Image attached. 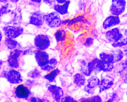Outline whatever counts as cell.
I'll return each instance as SVG.
<instances>
[{
    "label": "cell",
    "instance_id": "obj_42",
    "mask_svg": "<svg viewBox=\"0 0 127 102\" xmlns=\"http://www.w3.org/2000/svg\"><path fill=\"white\" fill-rule=\"evenodd\" d=\"M31 101L32 102H37V99L33 97L31 98Z\"/></svg>",
    "mask_w": 127,
    "mask_h": 102
},
{
    "label": "cell",
    "instance_id": "obj_28",
    "mask_svg": "<svg viewBox=\"0 0 127 102\" xmlns=\"http://www.w3.org/2000/svg\"><path fill=\"white\" fill-rule=\"evenodd\" d=\"M114 68V64L106 63L102 61V71L104 72H110L113 70Z\"/></svg>",
    "mask_w": 127,
    "mask_h": 102
},
{
    "label": "cell",
    "instance_id": "obj_15",
    "mask_svg": "<svg viewBox=\"0 0 127 102\" xmlns=\"http://www.w3.org/2000/svg\"><path fill=\"white\" fill-rule=\"evenodd\" d=\"M70 3V1L67 0L66 2L63 4H56L53 6V9L55 11L61 15H64L68 13V9Z\"/></svg>",
    "mask_w": 127,
    "mask_h": 102
},
{
    "label": "cell",
    "instance_id": "obj_16",
    "mask_svg": "<svg viewBox=\"0 0 127 102\" xmlns=\"http://www.w3.org/2000/svg\"><path fill=\"white\" fill-rule=\"evenodd\" d=\"M101 62V60L97 58H95L88 62L92 73L96 74L102 71Z\"/></svg>",
    "mask_w": 127,
    "mask_h": 102
},
{
    "label": "cell",
    "instance_id": "obj_41",
    "mask_svg": "<svg viewBox=\"0 0 127 102\" xmlns=\"http://www.w3.org/2000/svg\"><path fill=\"white\" fill-rule=\"evenodd\" d=\"M70 20L67 19V20H65L63 21H62V24H68V22H69V21Z\"/></svg>",
    "mask_w": 127,
    "mask_h": 102
},
{
    "label": "cell",
    "instance_id": "obj_13",
    "mask_svg": "<svg viewBox=\"0 0 127 102\" xmlns=\"http://www.w3.org/2000/svg\"><path fill=\"white\" fill-rule=\"evenodd\" d=\"M120 22V19L119 16L112 15L108 16L104 20L102 24V27L104 29H107L118 25Z\"/></svg>",
    "mask_w": 127,
    "mask_h": 102
},
{
    "label": "cell",
    "instance_id": "obj_20",
    "mask_svg": "<svg viewBox=\"0 0 127 102\" xmlns=\"http://www.w3.org/2000/svg\"><path fill=\"white\" fill-rule=\"evenodd\" d=\"M99 58L104 62L114 64V57L112 53H110L102 52L99 55Z\"/></svg>",
    "mask_w": 127,
    "mask_h": 102
},
{
    "label": "cell",
    "instance_id": "obj_31",
    "mask_svg": "<svg viewBox=\"0 0 127 102\" xmlns=\"http://www.w3.org/2000/svg\"><path fill=\"white\" fill-rule=\"evenodd\" d=\"M84 20V17L82 15H79L75 18L69 20L68 22V25H71L76 23L79 22H82Z\"/></svg>",
    "mask_w": 127,
    "mask_h": 102
},
{
    "label": "cell",
    "instance_id": "obj_11",
    "mask_svg": "<svg viewBox=\"0 0 127 102\" xmlns=\"http://www.w3.org/2000/svg\"><path fill=\"white\" fill-rule=\"evenodd\" d=\"M48 89L55 101L57 102L61 101L64 97V92L61 87L55 85H51L48 87Z\"/></svg>",
    "mask_w": 127,
    "mask_h": 102
},
{
    "label": "cell",
    "instance_id": "obj_43",
    "mask_svg": "<svg viewBox=\"0 0 127 102\" xmlns=\"http://www.w3.org/2000/svg\"><path fill=\"white\" fill-rule=\"evenodd\" d=\"M20 0H10L11 2L14 3H17Z\"/></svg>",
    "mask_w": 127,
    "mask_h": 102
},
{
    "label": "cell",
    "instance_id": "obj_44",
    "mask_svg": "<svg viewBox=\"0 0 127 102\" xmlns=\"http://www.w3.org/2000/svg\"><path fill=\"white\" fill-rule=\"evenodd\" d=\"M8 0H0V2L2 3H6L7 2Z\"/></svg>",
    "mask_w": 127,
    "mask_h": 102
},
{
    "label": "cell",
    "instance_id": "obj_18",
    "mask_svg": "<svg viewBox=\"0 0 127 102\" xmlns=\"http://www.w3.org/2000/svg\"><path fill=\"white\" fill-rule=\"evenodd\" d=\"M73 82L78 87H81L84 86L86 82L85 75L79 73L76 74L73 77Z\"/></svg>",
    "mask_w": 127,
    "mask_h": 102
},
{
    "label": "cell",
    "instance_id": "obj_3",
    "mask_svg": "<svg viewBox=\"0 0 127 102\" xmlns=\"http://www.w3.org/2000/svg\"><path fill=\"white\" fill-rule=\"evenodd\" d=\"M126 6V0H112L110 12L113 15L119 16L124 12Z\"/></svg>",
    "mask_w": 127,
    "mask_h": 102
},
{
    "label": "cell",
    "instance_id": "obj_30",
    "mask_svg": "<svg viewBox=\"0 0 127 102\" xmlns=\"http://www.w3.org/2000/svg\"><path fill=\"white\" fill-rule=\"evenodd\" d=\"M0 11L1 16L10 13L12 12L11 5L9 3H6L5 5L1 6Z\"/></svg>",
    "mask_w": 127,
    "mask_h": 102
},
{
    "label": "cell",
    "instance_id": "obj_35",
    "mask_svg": "<svg viewBox=\"0 0 127 102\" xmlns=\"http://www.w3.org/2000/svg\"><path fill=\"white\" fill-rule=\"evenodd\" d=\"M62 102H77V101L74 100L70 96H66L63 97L61 100Z\"/></svg>",
    "mask_w": 127,
    "mask_h": 102
},
{
    "label": "cell",
    "instance_id": "obj_5",
    "mask_svg": "<svg viewBox=\"0 0 127 102\" xmlns=\"http://www.w3.org/2000/svg\"><path fill=\"white\" fill-rule=\"evenodd\" d=\"M22 51L15 49L10 52L8 59L9 65L13 68H18L20 67L18 58L22 53Z\"/></svg>",
    "mask_w": 127,
    "mask_h": 102
},
{
    "label": "cell",
    "instance_id": "obj_29",
    "mask_svg": "<svg viewBox=\"0 0 127 102\" xmlns=\"http://www.w3.org/2000/svg\"><path fill=\"white\" fill-rule=\"evenodd\" d=\"M102 99L99 95H96L92 96L87 98H82V101L84 102H101Z\"/></svg>",
    "mask_w": 127,
    "mask_h": 102
},
{
    "label": "cell",
    "instance_id": "obj_1",
    "mask_svg": "<svg viewBox=\"0 0 127 102\" xmlns=\"http://www.w3.org/2000/svg\"><path fill=\"white\" fill-rule=\"evenodd\" d=\"M43 18L44 22L50 28H57L62 24L60 14L55 11L44 15Z\"/></svg>",
    "mask_w": 127,
    "mask_h": 102
},
{
    "label": "cell",
    "instance_id": "obj_24",
    "mask_svg": "<svg viewBox=\"0 0 127 102\" xmlns=\"http://www.w3.org/2000/svg\"><path fill=\"white\" fill-rule=\"evenodd\" d=\"M81 71L82 73L86 76H90L92 73L89 63L84 61H83L81 64Z\"/></svg>",
    "mask_w": 127,
    "mask_h": 102
},
{
    "label": "cell",
    "instance_id": "obj_36",
    "mask_svg": "<svg viewBox=\"0 0 127 102\" xmlns=\"http://www.w3.org/2000/svg\"><path fill=\"white\" fill-rule=\"evenodd\" d=\"M117 95L116 94H114L111 97V98H110L109 100L107 101V102H113L115 100V99L116 98Z\"/></svg>",
    "mask_w": 127,
    "mask_h": 102
},
{
    "label": "cell",
    "instance_id": "obj_12",
    "mask_svg": "<svg viewBox=\"0 0 127 102\" xmlns=\"http://www.w3.org/2000/svg\"><path fill=\"white\" fill-rule=\"evenodd\" d=\"M15 93L18 98L24 99L29 97L30 92L27 86L23 84H20L17 86Z\"/></svg>",
    "mask_w": 127,
    "mask_h": 102
},
{
    "label": "cell",
    "instance_id": "obj_27",
    "mask_svg": "<svg viewBox=\"0 0 127 102\" xmlns=\"http://www.w3.org/2000/svg\"><path fill=\"white\" fill-rule=\"evenodd\" d=\"M55 36L57 42H62L66 39V32L64 30H58L55 33Z\"/></svg>",
    "mask_w": 127,
    "mask_h": 102
},
{
    "label": "cell",
    "instance_id": "obj_2",
    "mask_svg": "<svg viewBox=\"0 0 127 102\" xmlns=\"http://www.w3.org/2000/svg\"><path fill=\"white\" fill-rule=\"evenodd\" d=\"M3 32L7 38L15 39L23 33L24 29L20 26H7L3 28Z\"/></svg>",
    "mask_w": 127,
    "mask_h": 102
},
{
    "label": "cell",
    "instance_id": "obj_6",
    "mask_svg": "<svg viewBox=\"0 0 127 102\" xmlns=\"http://www.w3.org/2000/svg\"><path fill=\"white\" fill-rule=\"evenodd\" d=\"M100 82V80L98 77L92 76L87 80V85L84 88L85 91L88 94H93L95 89L99 86Z\"/></svg>",
    "mask_w": 127,
    "mask_h": 102
},
{
    "label": "cell",
    "instance_id": "obj_32",
    "mask_svg": "<svg viewBox=\"0 0 127 102\" xmlns=\"http://www.w3.org/2000/svg\"><path fill=\"white\" fill-rule=\"evenodd\" d=\"M28 76L32 78L35 79L40 77L41 76V73L37 69H35L30 71L28 73Z\"/></svg>",
    "mask_w": 127,
    "mask_h": 102
},
{
    "label": "cell",
    "instance_id": "obj_34",
    "mask_svg": "<svg viewBox=\"0 0 127 102\" xmlns=\"http://www.w3.org/2000/svg\"><path fill=\"white\" fill-rule=\"evenodd\" d=\"M44 3L49 6H54L56 4V0H42Z\"/></svg>",
    "mask_w": 127,
    "mask_h": 102
},
{
    "label": "cell",
    "instance_id": "obj_17",
    "mask_svg": "<svg viewBox=\"0 0 127 102\" xmlns=\"http://www.w3.org/2000/svg\"><path fill=\"white\" fill-rule=\"evenodd\" d=\"M12 21L14 24H18L21 22L22 19V11L20 8L17 7L16 8L12 11Z\"/></svg>",
    "mask_w": 127,
    "mask_h": 102
},
{
    "label": "cell",
    "instance_id": "obj_22",
    "mask_svg": "<svg viewBox=\"0 0 127 102\" xmlns=\"http://www.w3.org/2000/svg\"><path fill=\"white\" fill-rule=\"evenodd\" d=\"M114 48H119L125 47L127 45V33H123L122 37L118 41L111 44Z\"/></svg>",
    "mask_w": 127,
    "mask_h": 102
},
{
    "label": "cell",
    "instance_id": "obj_21",
    "mask_svg": "<svg viewBox=\"0 0 127 102\" xmlns=\"http://www.w3.org/2000/svg\"><path fill=\"white\" fill-rule=\"evenodd\" d=\"M114 57V64L122 61L124 56L123 51L120 49H116L111 52Z\"/></svg>",
    "mask_w": 127,
    "mask_h": 102
},
{
    "label": "cell",
    "instance_id": "obj_37",
    "mask_svg": "<svg viewBox=\"0 0 127 102\" xmlns=\"http://www.w3.org/2000/svg\"><path fill=\"white\" fill-rule=\"evenodd\" d=\"M125 47L124 48L123 50V52H124V55L125 56L126 58V60L127 61V45L125 46Z\"/></svg>",
    "mask_w": 127,
    "mask_h": 102
},
{
    "label": "cell",
    "instance_id": "obj_33",
    "mask_svg": "<svg viewBox=\"0 0 127 102\" xmlns=\"http://www.w3.org/2000/svg\"><path fill=\"white\" fill-rule=\"evenodd\" d=\"M94 42V39L92 38H88L86 39L84 45L87 47L89 48L91 47Z\"/></svg>",
    "mask_w": 127,
    "mask_h": 102
},
{
    "label": "cell",
    "instance_id": "obj_19",
    "mask_svg": "<svg viewBox=\"0 0 127 102\" xmlns=\"http://www.w3.org/2000/svg\"><path fill=\"white\" fill-rule=\"evenodd\" d=\"M58 63V60L56 59L52 58L50 59L49 62L46 65L41 67V69L45 71L50 72L55 68Z\"/></svg>",
    "mask_w": 127,
    "mask_h": 102
},
{
    "label": "cell",
    "instance_id": "obj_39",
    "mask_svg": "<svg viewBox=\"0 0 127 102\" xmlns=\"http://www.w3.org/2000/svg\"><path fill=\"white\" fill-rule=\"evenodd\" d=\"M32 2L36 3H41L42 0H30Z\"/></svg>",
    "mask_w": 127,
    "mask_h": 102
},
{
    "label": "cell",
    "instance_id": "obj_14",
    "mask_svg": "<svg viewBox=\"0 0 127 102\" xmlns=\"http://www.w3.org/2000/svg\"><path fill=\"white\" fill-rule=\"evenodd\" d=\"M114 84V80L111 77H106L100 80L99 86V93L110 89Z\"/></svg>",
    "mask_w": 127,
    "mask_h": 102
},
{
    "label": "cell",
    "instance_id": "obj_40",
    "mask_svg": "<svg viewBox=\"0 0 127 102\" xmlns=\"http://www.w3.org/2000/svg\"><path fill=\"white\" fill-rule=\"evenodd\" d=\"M124 82L125 84H127V72L125 74L124 77Z\"/></svg>",
    "mask_w": 127,
    "mask_h": 102
},
{
    "label": "cell",
    "instance_id": "obj_8",
    "mask_svg": "<svg viewBox=\"0 0 127 102\" xmlns=\"http://www.w3.org/2000/svg\"><path fill=\"white\" fill-rule=\"evenodd\" d=\"M123 35V33H122L119 29L117 27L108 30L105 33L106 38L112 44L118 41L122 37Z\"/></svg>",
    "mask_w": 127,
    "mask_h": 102
},
{
    "label": "cell",
    "instance_id": "obj_23",
    "mask_svg": "<svg viewBox=\"0 0 127 102\" xmlns=\"http://www.w3.org/2000/svg\"><path fill=\"white\" fill-rule=\"evenodd\" d=\"M60 70L57 68L51 71L50 73L44 76L45 79L51 82H52L55 79L58 75L60 74Z\"/></svg>",
    "mask_w": 127,
    "mask_h": 102
},
{
    "label": "cell",
    "instance_id": "obj_45",
    "mask_svg": "<svg viewBox=\"0 0 127 102\" xmlns=\"http://www.w3.org/2000/svg\"><path fill=\"white\" fill-rule=\"evenodd\" d=\"M2 32H0V41H2Z\"/></svg>",
    "mask_w": 127,
    "mask_h": 102
},
{
    "label": "cell",
    "instance_id": "obj_7",
    "mask_svg": "<svg viewBox=\"0 0 127 102\" xmlns=\"http://www.w3.org/2000/svg\"><path fill=\"white\" fill-rule=\"evenodd\" d=\"M35 58L37 64L41 67L46 65L50 60L48 53L46 51L40 50L35 53Z\"/></svg>",
    "mask_w": 127,
    "mask_h": 102
},
{
    "label": "cell",
    "instance_id": "obj_26",
    "mask_svg": "<svg viewBox=\"0 0 127 102\" xmlns=\"http://www.w3.org/2000/svg\"><path fill=\"white\" fill-rule=\"evenodd\" d=\"M117 72L120 75L125 74L127 72V61L126 59L122 61L118 65Z\"/></svg>",
    "mask_w": 127,
    "mask_h": 102
},
{
    "label": "cell",
    "instance_id": "obj_46",
    "mask_svg": "<svg viewBox=\"0 0 127 102\" xmlns=\"http://www.w3.org/2000/svg\"><path fill=\"white\" fill-rule=\"evenodd\" d=\"M126 95H127V93H126Z\"/></svg>",
    "mask_w": 127,
    "mask_h": 102
},
{
    "label": "cell",
    "instance_id": "obj_25",
    "mask_svg": "<svg viewBox=\"0 0 127 102\" xmlns=\"http://www.w3.org/2000/svg\"><path fill=\"white\" fill-rule=\"evenodd\" d=\"M5 44L6 47L10 50H15L18 45V42L16 40L8 38L5 39Z\"/></svg>",
    "mask_w": 127,
    "mask_h": 102
},
{
    "label": "cell",
    "instance_id": "obj_38",
    "mask_svg": "<svg viewBox=\"0 0 127 102\" xmlns=\"http://www.w3.org/2000/svg\"><path fill=\"white\" fill-rule=\"evenodd\" d=\"M67 0H56V2L59 4H63L66 2Z\"/></svg>",
    "mask_w": 127,
    "mask_h": 102
},
{
    "label": "cell",
    "instance_id": "obj_10",
    "mask_svg": "<svg viewBox=\"0 0 127 102\" xmlns=\"http://www.w3.org/2000/svg\"><path fill=\"white\" fill-rule=\"evenodd\" d=\"M44 15L41 12L38 11L33 12L30 17L29 23L35 26H43L44 22Z\"/></svg>",
    "mask_w": 127,
    "mask_h": 102
},
{
    "label": "cell",
    "instance_id": "obj_4",
    "mask_svg": "<svg viewBox=\"0 0 127 102\" xmlns=\"http://www.w3.org/2000/svg\"><path fill=\"white\" fill-rule=\"evenodd\" d=\"M35 46L40 50L44 51L50 46V42L49 37L43 34H39L34 39Z\"/></svg>",
    "mask_w": 127,
    "mask_h": 102
},
{
    "label": "cell",
    "instance_id": "obj_9",
    "mask_svg": "<svg viewBox=\"0 0 127 102\" xmlns=\"http://www.w3.org/2000/svg\"><path fill=\"white\" fill-rule=\"evenodd\" d=\"M7 80L11 84H19L23 82L22 75L17 70H12L7 72L6 77Z\"/></svg>",
    "mask_w": 127,
    "mask_h": 102
}]
</instances>
